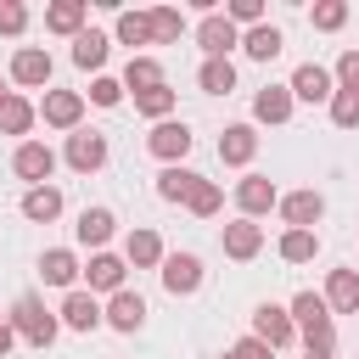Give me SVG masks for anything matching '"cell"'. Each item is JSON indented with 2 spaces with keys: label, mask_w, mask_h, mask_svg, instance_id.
<instances>
[{
  "label": "cell",
  "mask_w": 359,
  "mask_h": 359,
  "mask_svg": "<svg viewBox=\"0 0 359 359\" xmlns=\"http://www.w3.org/2000/svg\"><path fill=\"white\" fill-rule=\"evenodd\" d=\"M292 95H303V101H325V95H337L331 90V73L325 67H314V62H303L297 73H292V84H286Z\"/></svg>",
  "instance_id": "obj_13"
},
{
  "label": "cell",
  "mask_w": 359,
  "mask_h": 359,
  "mask_svg": "<svg viewBox=\"0 0 359 359\" xmlns=\"http://www.w3.org/2000/svg\"><path fill=\"white\" fill-rule=\"evenodd\" d=\"M219 202H224V191H219L213 180H202V174H196V185H191V196H185V208L208 219V213H219Z\"/></svg>",
  "instance_id": "obj_33"
},
{
  "label": "cell",
  "mask_w": 359,
  "mask_h": 359,
  "mask_svg": "<svg viewBox=\"0 0 359 359\" xmlns=\"http://www.w3.org/2000/svg\"><path fill=\"white\" fill-rule=\"evenodd\" d=\"M135 107H140L146 118H168V112H174V90H168V84H151V90H135Z\"/></svg>",
  "instance_id": "obj_32"
},
{
  "label": "cell",
  "mask_w": 359,
  "mask_h": 359,
  "mask_svg": "<svg viewBox=\"0 0 359 359\" xmlns=\"http://www.w3.org/2000/svg\"><path fill=\"white\" fill-rule=\"evenodd\" d=\"M258 247H264V230H258L252 219H236V224H224V252H230V258H241V264H247Z\"/></svg>",
  "instance_id": "obj_14"
},
{
  "label": "cell",
  "mask_w": 359,
  "mask_h": 359,
  "mask_svg": "<svg viewBox=\"0 0 359 359\" xmlns=\"http://www.w3.org/2000/svg\"><path fill=\"white\" fill-rule=\"evenodd\" d=\"M252 151H258V135H252L247 123H230V129L219 135V157H224V163H252Z\"/></svg>",
  "instance_id": "obj_16"
},
{
  "label": "cell",
  "mask_w": 359,
  "mask_h": 359,
  "mask_svg": "<svg viewBox=\"0 0 359 359\" xmlns=\"http://www.w3.org/2000/svg\"><path fill=\"white\" fill-rule=\"evenodd\" d=\"M146 146H151L163 163H174V157H185V151H191V129H185V123H174V118H163V123L151 129V140H146Z\"/></svg>",
  "instance_id": "obj_10"
},
{
  "label": "cell",
  "mask_w": 359,
  "mask_h": 359,
  "mask_svg": "<svg viewBox=\"0 0 359 359\" xmlns=\"http://www.w3.org/2000/svg\"><path fill=\"white\" fill-rule=\"evenodd\" d=\"M292 331H297V325H292V314H286V309H275V303H264V309L252 314V337H258L264 348H286V342H292Z\"/></svg>",
  "instance_id": "obj_4"
},
{
  "label": "cell",
  "mask_w": 359,
  "mask_h": 359,
  "mask_svg": "<svg viewBox=\"0 0 359 359\" xmlns=\"http://www.w3.org/2000/svg\"><path fill=\"white\" fill-rule=\"evenodd\" d=\"M123 84H129V90H151V84H163V67H157L151 56H129V67H123Z\"/></svg>",
  "instance_id": "obj_30"
},
{
  "label": "cell",
  "mask_w": 359,
  "mask_h": 359,
  "mask_svg": "<svg viewBox=\"0 0 359 359\" xmlns=\"http://www.w3.org/2000/svg\"><path fill=\"white\" fill-rule=\"evenodd\" d=\"M314 247H320L314 230H286V236H280V258H286V264H309Z\"/></svg>",
  "instance_id": "obj_34"
},
{
  "label": "cell",
  "mask_w": 359,
  "mask_h": 359,
  "mask_svg": "<svg viewBox=\"0 0 359 359\" xmlns=\"http://www.w3.org/2000/svg\"><path fill=\"white\" fill-rule=\"evenodd\" d=\"M73 62H79V67H101V62H107V34L84 28V34L73 39Z\"/></svg>",
  "instance_id": "obj_25"
},
{
  "label": "cell",
  "mask_w": 359,
  "mask_h": 359,
  "mask_svg": "<svg viewBox=\"0 0 359 359\" xmlns=\"http://www.w3.org/2000/svg\"><path fill=\"white\" fill-rule=\"evenodd\" d=\"M28 123H34V107H28L22 95H6V101H0V129H6V135H28Z\"/></svg>",
  "instance_id": "obj_28"
},
{
  "label": "cell",
  "mask_w": 359,
  "mask_h": 359,
  "mask_svg": "<svg viewBox=\"0 0 359 359\" xmlns=\"http://www.w3.org/2000/svg\"><path fill=\"white\" fill-rule=\"evenodd\" d=\"M320 314H325V297H314V292H297V297H292V320H297V325H309V320H320Z\"/></svg>",
  "instance_id": "obj_39"
},
{
  "label": "cell",
  "mask_w": 359,
  "mask_h": 359,
  "mask_svg": "<svg viewBox=\"0 0 359 359\" xmlns=\"http://www.w3.org/2000/svg\"><path fill=\"white\" fill-rule=\"evenodd\" d=\"M230 359H275V348H264L258 337H241V342L230 348Z\"/></svg>",
  "instance_id": "obj_43"
},
{
  "label": "cell",
  "mask_w": 359,
  "mask_h": 359,
  "mask_svg": "<svg viewBox=\"0 0 359 359\" xmlns=\"http://www.w3.org/2000/svg\"><path fill=\"white\" fill-rule=\"evenodd\" d=\"M118 39H123V45H146V39H151V17H146V11H123V17H118Z\"/></svg>",
  "instance_id": "obj_35"
},
{
  "label": "cell",
  "mask_w": 359,
  "mask_h": 359,
  "mask_svg": "<svg viewBox=\"0 0 359 359\" xmlns=\"http://www.w3.org/2000/svg\"><path fill=\"white\" fill-rule=\"evenodd\" d=\"M73 230H79V241H84V247H101V241L112 236V213H107V208H84Z\"/></svg>",
  "instance_id": "obj_24"
},
{
  "label": "cell",
  "mask_w": 359,
  "mask_h": 359,
  "mask_svg": "<svg viewBox=\"0 0 359 359\" xmlns=\"http://www.w3.org/2000/svg\"><path fill=\"white\" fill-rule=\"evenodd\" d=\"M39 112H45V123H56V129H73V123H79V112H84V95H79V90H50Z\"/></svg>",
  "instance_id": "obj_11"
},
{
  "label": "cell",
  "mask_w": 359,
  "mask_h": 359,
  "mask_svg": "<svg viewBox=\"0 0 359 359\" xmlns=\"http://www.w3.org/2000/svg\"><path fill=\"white\" fill-rule=\"evenodd\" d=\"M22 28H28V11H22L17 0H6V6H0V34H22Z\"/></svg>",
  "instance_id": "obj_42"
},
{
  "label": "cell",
  "mask_w": 359,
  "mask_h": 359,
  "mask_svg": "<svg viewBox=\"0 0 359 359\" xmlns=\"http://www.w3.org/2000/svg\"><path fill=\"white\" fill-rule=\"evenodd\" d=\"M236 202H241V213H247V219H258V213H269V208L280 202V191H275V180H264V174H247V180L236 185Z\"/></svg>",
  "instance_id": "obj_6"
},
{
  "label": "cell",
  "mask_w": 359,
  "mask_h": 359,
  "mask_svg": "<svg viewBox=\"0 0 359 359\" xmlns=\"http://www.w3.org/2000/svg\"><path fill=\"white\" fill-rule=\"evenodd\" d=\"M325 303H331L337 314H359V275H353V269H331V280H325Z\"/></svg>",
  "instance_id": "obj_12"
},
{
  "label": "cell",
  "mask_w": 359,
  "mask_h": 359,
  "mask_svg": "<svg viewBox=\"0 0 359 359\" xmlns=\"http://www.w3.org/2000/svg\"><path fill=\"white\" fill-rule=\"evenodd\" d=\"M196 45L208 50V62H230V45H241V34H236V22L230 17H202V28H196Z\"/></svg>",
  "instance_id": "obj_2"
},
{
  "label": "cell",
  "mask_w": 359,
  "mask_h": 359,
  "mask_svg": "<svg viewBox=\"0 0 359 359\" xmlns=\"http://www.w3.org/2000/svg\"><path fill=\"white\" fill-rule=\"evenodd\" d=\"M151 17V39H163V45H174L180 34H185V17L174 11V6H157V11H146Z\"/></svg>",
  "instance_id": "obj_29"
},
{
  "label": "cell",
  "mask_w": 359,
  "mask_h": 359,
  "mask_svg": "<svg viewBox=\"0 0 359 359\" xmlns=\"http://www.w3.org/2000/svg\"><path fill=\"white\" fill-rule=\"evenodd\" d=\"M252 112H258L264 123H286V118H292V90H286V84H264L258 101H252Z\"/></svg>",
  "instance_id": "obj_15"
},
{
  "label": "cell",
  "mask_w": 359,
  "mask_h": 359,
  "mask_svg": "<svg viewBox=\"0 0 359 359\" xmlns=\"http://www.w3.org/2000/svg\"><path fill=\"white\" fill-rule=\"evenodd\" d=\"M11 337H17V331H11V325H6V320H0V359H6V353H11Z\"/></svg>",
  "instance_id": "obj_45"
},
{
  "label": "cell",
  "mask_w": 359,
  "mask_h": 359,
  "mask_svg": "<svg viewBox=\"0 0 359 359\" xmlns=\"http://www.w3.org/2000/svg\"><path fill=\"white\" fill-rule=\"evenodd\" d=\"M11 331L22 337V342H34V348H50L56 342V320H50V309L28 292V297H17V309H11Z\"/></svg>",
  "instance_id": "obj_1"
},
{
  "label": "cell",
  "mask_w": 359,
  "mask_h": 359,
  "mask_svg": "<svg viewBox=\"0 0 359 359\" xmlns=\"http://www.w3.org/2000/svg\"><path fill=\"white\" fill-rule=\"evenodd\" d=\"M11 79H17V84H50V50L22 45V50L11 56Z\"/></svg>",
  "instance_id": "obj_9"
},
{
  "label": "cell",
  "mask_w": 359,
  "mask_h": 359,
  "mask_svg": "<svg viewBox=\"0 0 359 359\" xmlns=\"http://www.w3.org/2000/svg\"><path fill=\"white\" fill-rule=\"evenodd\" d=\"M191 185H196L191 168H163V174H157V196H163V202H185Z\"/></svg>",
  "instance_id": "obj_26"
},
{
  "label": "cell",
  "mask_w": 359,
  "mask_h": 359,
  "mask_svg": "<svg viewBox=\"0 0 359 359\" xmlns=\"http://www.w3.org/2000/svg\"><path fill=\"white\" fill-rule=\"evenodd\" d=\"M118 95H123L118 79H95V84H90V101H95V107H118Z\"/></svg>",
  "instance_id": "obj_41"
},
{
  "label": "cell",
  "mask_w": 359,
  "mask_h": 359,
  "mask_svg": "<svg viewBox=\"0 0 359 359\" xmlns=\"http://www.w3.org/2000/svg\"><path fill=\"white\" fill-rule=\"evenodd\" d=\"M280 213H286L292 230H314L320 213H325V196L320 191H292V196H280Z\"/></svg>",
  "instance_id": "obj_7"
},
{
  "label": "cell",
  "mask_w": 359,
  "mask_h": 359,
  "mask_svg": "<svg viewBox=\"0 0 359 359\" xmlns=\"http://www.w3.org/2000/svg\"><path fill=\"white\" fill-rule=\"evenodd\" d=\"M22 213H28L34 224H50V219L62 213V191H56V185H28V196H22Z\"/></svg>",
  "instance_id": "obj_17"
},
{
  "label": "cell",
  "mask_w": 359,
  "mask_h": 359,
  "mask_svg": "<svg viewBox=\"0 0 359 359\" xmlns=\"http://www.w3.org/2000/svg\"><path fill=\"white\" fill-rule=\"evenodd\" d=\"M123 252H129V264H140V269H146V264H163V241H157V230H135Z\"/></svg>",
  "instance_id": "obj_27"
},
{
  "label": "cell",
  "mask_w": 359,
  "mask_h": 359,
  "mask_svg": "<svg viewBox=\"0 0 359 359\" xmlns=\"http://www.w3.org/2000/svg\"><path fill=\"white\" fill-rule=\"evenodd\" d=\"M337 84L359 95V50H342V62H337Z\"/></svg>",
  "instance_id": "obj_40"
},
{
  "label": "cell",
  "mask_w": 359,
  "mask_h": 359,
  "mask_svg": "<svg viewBox=\"0 0 359 359\" xmlns=\"http://www.w3.org/2000/svg\"><path fill=\"white\" fill-rule=\"evenodd\" d=\"M67 163H73L79 174H95V168L107 163V140H101L95 129H79V135H67Z\"/></svg>",
  "instance_id": "obj_5"
},
{
  "label": "cell",
  "mask_w": 359,
  "mask_h": 359,
  "mask_svg": "<svg viewBox=\"0 0 359 359\" xmlns=\"http://www.w3.org/2000/svg\"><path fill=\"white\" fill-rule=\"evenodd\" d=\"M303 342H309V353H331V348H337V331H331V314H320V320H309V325H303Z\"/></svg>",
  "instance_id": "obj_36"
},
{
  "label": "cell",
  "mask_w": 359,
  "mask_h": 359,
  "mask_svg": "<svg viewBox=\"0 0 359 359\" xmlns=\"http://www.w3.org/2000/svg\"><path fill=\"white\" fill-rule=\"evenodd\" d=\"M331 118H337L342 129H359V95H353V90H337V95H331Z\"/></svg>",
  "instance_id": "obj_38"
},
{
  "label": "cell",
  "mask_w": 359,
  "mask_h": 359,
  "mask_svg": "<svg viewBox=\"0 0 359 359\" xmlns=\"http://www.w3.org/2000/svg\"><path fill=\"white\" fill-rule=\"evenodd\" d=\"M62 320H67L73 331H95V325H101V309H95V297H90V292H67Z\"/></svg>",
  "instance_id": "obj_18"
},
{
  "label": "cell",
  "mask_w": 359,
  "mask_h": 359,
  "mask_svg": "<svg viewBox=\"0 0 359 359\" xmlns=\"http://www.w3.org/2000/svg\"><path fill=\"white\" fill-rule=\"evenodd\" d=\"M258 17H264L258 0H230V22H252V28H258Z\"/></svg>",
  "instance_id": "obj_44"
},
{
  "label": "cell",
  "mask_w": 359,
  "mask_h": 359,
  "mask_svg": "<svg viewBox=\"0 0 359 359\" xmlns=\"http://www.w3.org/2000/svg\"><path fill=\"white\" fill-rule=\"evenodd\" d=\"M107 320H112L118 331H140V320H146V303H140V292H112V309H107Z\"/></svg>",
  "instance_id": "obj_19"
},
{
  "label": "cell",
  "mask_w": 359,
  "mask_h": 359,
  "mask_svg": "<svg viewBox=\"0 0 359 359\" xmlns=\"http://www.w3.org/2000/svg\"><path fill=\"white\" fill-rule=\"evenodd\" d=\"M0 101H6V90H0Z\"/></svg>",
  "instance_id": "obj_47"
},
{
  "label": "cell",
  "mask_w": 359,
  "mask_h": 359,
  "mask_svg": "<svg viewBox=\"0 0 359 359\" xmlns=\"http://www.w3.org/2000/svg\"><path fill=\"white\" fill-rule=\"evenodd\" d=\"M241 50H247L252 62H269V56H280V28H269V22L247 28V34H241Z\"/></svg>",
  "instance_id": "obj_21"
},
{
  "label": "cell",
  "mask_w": 359,
  "mask_h": 359,
  "mask_svg": "<svg viewBox=\"0 0 359 359\" xmlns=\"http://www.w3.org/2000/svg\"><path fill=\"white\" fill-rule=\"evenodd\" d=\"M39 275H45L50 286H73V275H79V258H73L67 247H50V252L39 258Z\"/></svg>",
  "instance_id": "obj_22"
},
{
  "label": "cell",
  "mask_w": 359,
  "mask_h": 359,
  "mask_svg": "<svg viewBox=\"0 0 359 359\" xmlns=\"http://www.w3.org/2000/svg\"><path fill=\"white\" fill-rule=\"evenodd\" d=\"M11 168H17L22 180H34V185H45V180H50V168H56V151H50V146H39V140H28V146H17V157H11Z\"/></svg>",
  "instance_id": "obj_8"
},
{
  "label": "cell",
  "mask_w": 359,
  "mask_h": 359,
  "mask_svg": "<svg viewBox=\"0 0 359 359\" xmlns=\"http://www.w3.org/2000/svg\"><path fill=\"white\" fill-rule=\"evenodd\" d=\"M84 275H90V286H101V292H123V258H112V252H95Z\"/></svg>",
  "instance_id": "obj_23"
},
{
  "label": "cell",
  "mask_w": 359,
  "mask_h": 359,
  "mask_svg": "<svg viewBox=\"0 0 359 359\" xmlns=\"http://www.w3.org/2000/svg\"><path fill=\"white\" fill-rule=\"evenodd\" d=\"M196 79H202L208 95H230V90H236V67H230V62H202Z\"/></svg>",
  "instance_id": "obj_31"
},
{
  "label": "cell",
  "mask_w": 359,
  "mask_h": 359,
  "mask_svg": "<svg viewBox=\"0 0 359 359\" xmlns=\"http://www.w3.org/2000/svg\"><path fill=\"white\" fill-rule=\"evenodd\" d=\"M163 286H168L174 297H191V292L202 286V264H196L191 252H168V258H163Z\"/></svg>",
  "instance_id": "obj_3"
},
{
  "label": "cell",
  "mask_w": 359,
  "mask_h": 359,
  "mask_svg": "<svg viewBox=\"0 0 359 359\" xmlns=\"http://www.w3.org/2000/svg\"><path fill=\"white\" fill-rule=\"evenodd\" d=\"M45 28H50V34H73V39H79V28H84V0H56V6L45 11Z\"/></svg>",
  "instance_id": "obj_20"
},
{
  "label": "cell",
  "mask_w": 359,
  "mask_h": 359,
  "mask_svg": "<svg viewBox=\"0 0 359 359\" xmlns=\"http://www.w3.org/2000/svg\"><path fill=\"white\" fill-rule=\"evenodd\" d=\"M309 359H331V353H309Z\"/></svg>",
  "instance_id": "obj_46"
},
{
  "label": "cell",
  "mask_w": 359,
  "mask_h": 359,
  "mask_svg": "<svg viewBox=\"0 0 359 359\" xmlns=\"http://www.w3.org/2000/svg\"><path fill=\"white\" fill-rule=\"evenodd\" d=\"M309 22H314L320 34H337V28L348 22V6H342V0H325V6H314V11H309Z\"/></svg>",
  "instance_id": "obj_37"
}]
</instances>
